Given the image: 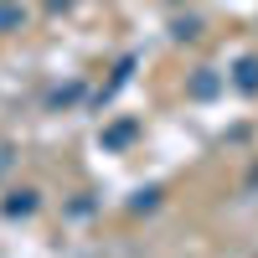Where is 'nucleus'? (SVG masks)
Wrapping results in <instances>:
<instances>
[{
	"label": "nucleus",
	"instance_id": "nucleus-1",
	"mask_svg": "<svg viewBox=\"0 0 258 258\" xmlns=\"http://www.w3.org/2000/svg\"><path fill=\"white\" fill-rule=\"evenodd\" d=\"M238 83H243V88H248V93L258 88V62H243V78H238Z\"/></svg>",
	"mask_w": 258,
	"mask_h": 258
},
{
	"label": "nucleus",
	"instance_id": "nucleus-2",
	"mask_svg": "<svg viewBox=\"0 0 258 258\" xmlns=\"http://www.w3.org/2000/svg\"><path fill=\"white\" fill-rule=\"evenodd\" d=\"M16 21H21V11H11V6H0V31H6V26H16Z\"/></svg>",
	"mask_w": 258,
	"mask_h": 258
}]
</instances>
